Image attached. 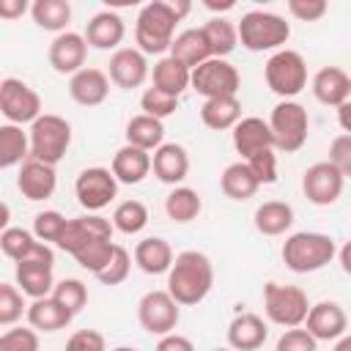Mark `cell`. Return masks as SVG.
I'll return each instance as SVG.
<instances>
[{"label": "cell", "instance_id": "6da1fadb", "mask_svg": "<svg viewBox=\"0 0 351 351\" xmlns=\"http://www.w3.org/2000/svg\"><path fill=\"white\" fill-rule=\"evenodd\" d=\"M189 3L186 0H176V3H167V0H154V3H145L137 14V22H134V41H137V49L143 55H162V52H170L173 41H176V25L189 14Z\"/></svg>", "mask_w": 351, "mask_h": 351}, {"label": "cell", "instance_id": "7a4b0ae2", "mask_svg": "<svg viewBox=\"0 0 351 351\" xmlns=\"http://www.w3.org/2000/svg\"><path fill=\"white\" fill-rule=\"evenodd\" d=\"M214 285V266L206 252L184 250L176 255L170 271H167V293L181 304H200Z\"/></svg>", "mask_w": 351, "mask_h": 351}, {"label": "cell", "instance_id": "3957f363", "mask_svg": "<svg viewBox=\"0 0 351 351\" xmlns=\"http://www.w3.org/2000/svg\"><path fill=\"white\" fill-rule=\"evenodd\" d=\"M335 255H337L335 239L326 233H315V230L291 233L282 244V263L296 274L318 271L326 263H332Z\"/></svg>", "mask_w": 351, "mask_h": 351}, {"label": "cell", "instance_id": "277c9868", "mask_svg": "<svg viewBox=\"0 0 351 351\" xmlns=\"http://www.w3.org/2000/svg\"><path fill=\"white\" fill-rule=\"evenodd\" d=\"M236 27H239V44L250 52L280 49L291 38V25L271 11H247Z\"/></svg>", "mask_w": 351, "mask_h": 351}, {"label": "cell", "instance_id": "5b68a950", "mask_svg": "<svg viewBox=\"0 0 351 351\" xmlns=\"http://www.w3.org/2000/svg\"><path fill=\"white\" fill-rule=\"evenodd\" d=\"M30 159L44 165H58L71 145V123L55 112H44L36 123H30Z\"/></svg>", "mask_w": 351, "mask_h": 351}, {"label": "cell", "instance_id": "8992f818", "mask_svg": "<svg viewBox=\"0 0 351 351\" xmlns=\"http://www.w3.org/2000/svg\"><path fill=\"white\" fill-rule=\"evenodd\" d=\"M310 307L313 304L307 302V293L299 285H280V282L263 285V310H266V318L277 326H285V329L302 326L307 321Z\"/></svg>", "mask_w": 351, "mask_h": 351}, {"label": "cell", "instance_id": "52a82bcc", "mask_svg": "<svg viewBox=\"0 0 351 351\" xmlns=\"http://www.w3.org/2000/svg\"><path fill=\"white\" fill-rule=\"evenodd\" d=\"M263 74H266V85L271 88V93H277L282 101L293 99L307 85V63L296 49H277L266 60Z\"/></svg>", "mask_w": 351, "mask_h": 351}, {"label": "cell", "instance_id": "ba28073f", "mask_svg": "<svg viewBox=\"0 0 351 351\" xmlns=\"http://www.w3.org/2000/svg\"><path fill=\"white\" fill-rule=\"evenodd\" d=\"M269 126H271V134H274V148L285 151V154H296L307 143L310 118H307V110L299 101L288 99V101H280L271 110Z\"/></svg>", "mask_w": 351, "mask_h": 351}, {"label": "cell", "instance_id": "9c48e42d", "mask_svg": "<svg viewBox=\"0 0 351 351\" xmlns=\"http://www.w3.org/2000/svg\"><path fill=\"white\" fill-rule=\"evenodd\" d=\"M0 112L8 123H36L44 112H41V96L22 80L16 77H5L0 82Z\"/></svg>", "mask_w": 351, "mask_h": 351}, {"label": "cell", "instance_id": "30bf717a", "mask_svg": "<svg viewBox=\"0 0 351 351\" xmlns=\"http://www.w3.org/2000/svg\"><path fill=\"white\" fill-rule=\"evenodd\" d=\"M137 321L148 335H173L181 321V304L167 291H148L137 302Z\"/></svg>", "mask_w": 351, "mask_h": 351}, {"label": "cell", "instance_id": "8fae6325", "mask_svg": "<svg viewBox=\"0 0 351 351\" xmlns=\"http://www.w3.org/2000/svg\"><path fill=\"white\" fill-rule=\"evenodd\" d=\"M241 85V77L233 63L225 58H208L197 69H192V88L203 99H217V96H236Z\"/></svg>", "mask_w": 351, "mask_h": 351}, {"label": "cell", "instance_id": "7c38bea8", "mask_svg": "<svg viewBox=\"0 0 351 351\" xmlns=\"http://www.w3.org/2000/svg\"><path fill=\"white\" fill-rule=\"evenodd\" d=\"M74 195L85 211L96 214L118 195V178L107 167H85L74 181Z\"/></svg>", "mask_w": 351, "mask_h": 351}, {"label": "cell", "instance_id": "4fadbf2b", "mask_svg": "<svg viewBox=\"0 0 351 351\" xmlns=\"http://www.w3.org/2000/svg\"><path fill=\"white\" fill-rule=\"evenodd\" d=\"M343 173L326 159V162H315L304 170L302 176V192L313 206H332L337 203V197L343 195Z\"/></svg>", "mask_w": 351, "mask_h": 351}, {"label": "cell", "instance_id": "5bb4252c", "mask_svg": "<svg viewBox=\"0 0 351 351\" xmlns=\"http://www.w3.org/2000/svg\"><path fill=\"white\" fill-rule=\"evenodd\" d=\"M0 250L14 263H19V261H47V263H55V255H52L49 244L38 241L36 233H30L25 228H3Z\"/></svg>", "mask_w": 351, "mask_h": 351}, {"label": "cell", "instance_id": "9a60e30c", "mask_svg": "<svg viewBox=\"0 0 351 351\" xmlns=\"http://www.w3.org/2000/svg\"><path fill=\"white\" fill-rule=\"evenodd\" d=\"M85 55H88V41L82 33H60L49 44V66L58 74H77L85 69Z\"/></svg>", "mask_w": 351, "mask_h": 351}, {"label": "cell", "instance_id": "2e32d148", "mask_svg": "<svg viewBox=\"0 0 351 351\" xmlns=\"http://www.w3.org/2000/svg\"><path fill=\"white\" fill-rule=\"evenodd\" d=\"M148 60L137 47H121L110 58V82H115L123 90L140 88L148 80Z\"/></svg>", "mask_w": 351, "mask_h": 351}, {"label": "cell", "instance_id": "e0dca14e", "mask_svg": "<svg viewBox=\"0 0 351 351\" xmlns=\"http://www.w3.org/2000/svg\"><path fill=\"white\" fill-rule=\"evenodd\" d=\"M58 186V173L52 165H44L38 159H27L19 165V176H16V189L22 192V197L27 200H47L52 197Z\"/></svg>", "mask_w": 351, "mask_h": 351}, {"label": "cell", "instance_id": "ac0fdd59", "mask_svg": "<svg viewBox=\"0 0 351 351\" xmlns=\"http://www.w3.org/2000/svg\"><path fill=\"white\" fill-rule=\"evenodd\" d=\"M346 326H348V318H346V310L337 302L313 304L310 313H307V321H304V329L315 340H340L346 335Z\"/></svg>", "mask_w": 351, "mask_h": 351}, {"label": "cell", "instance_id": "d6986e66", "mask_svg": "<svg viewBox=\"0 0 351 351\" xmlns=\"http://www.w3.org/2000/svg\"><path fill=\"white\" fill-rule=\"evenodd\" d=\"M233 148L241 154V159H250V156L258 154V151L274 148V134H271L269 121L255 118V115L241 118V121L233 126Z\"/></svg>", "mask_w": 351, "mask_h": 351}, {"label": "cell", "instance_id": "ffe728a7", "mask_svg": "<svg viewBox=\"0 0 351 351\" xmlns=\"http://www.w3.org/2000/svg\"><path fill=\"white\" fill-rule=\"evenodd\" d=\"M52 266L55 263H47V261H19L16 269H14V277H16V285L25 296L30 299H44V296H52L55 291V274H52Z\"/></svg>", "mask_w": 351, "mask_h": 351}, {"label": "cell", "instance_id": "44dd1931", "mask_svg": "<svg viewBox=\"0 0 351 351\" xmlns=\"http://www.w3.org/2000/svg\"><path fill=\"white\" fill-rule=\"evenodd\" d=\"M112 230H115L112 222L104 219V217H99V214L74 217V219H69V225H66V230H63L58 247L66 250L69 255H74L85 241H90V239H96V236H112Z\"/></svg>", "mask_w": 351, "mask_h": 351}, {"label": "cell", "instance_id": "7402d4cb", "mask_svg": "<svg viewBox=\"0 0 351 351\" xmlns=\"http://www.w3.org/2000/svg\"><path fill=\"white\" fill-rule=\"evenodd\" d=\"M269 337V326L255 313H239L228 324V346L233 351H258Z\"/></svg>", "mask_w": 351, "mask_h": 351}, {"label": "cell", "instance_id": "603a6c76", "mask_svg": "<svg viewBox=\"0 0 351 351\" xmlns=\"http://www.w3.org/2000/svg\"><path fill=\"white\" fill-rule=\"evenodd\" d=\"M112 176L118 178V184H140L151 170H154V156L137 145H121L112 156L110 165Z\"/></svg>", "mask_w": 351, "mask_h": 351}, {"label": "cell", "instance_id": "cb8c5ba5", "mask_svg": "<svg viewBox=\"0 0 351 351\" xmlns=\"http://www.w3.org/2000/svg\"><path fill=\"white\" fill-rule=\"evenodd\" d=\"M110 93V74L101 69H82L69 80V96L82 107H96Z\"/></svg>", "mask_w": 351, "mask_h": 351}, {"label": "cell", "instance_id": "d4e9b609", "mask_svg": "<svg viewBox=\"0 0 351 351\" xmlns=\"http://www.w3.org/2000/svg\"><path fill=\"white\" fill-rule=\"evenodd\" d=\"M123 36H126V25L115 11H99L85 25V41L93 49H115L123 41Z\"/></svg>", "mask_w": 351, "mask_h": 351}, {"label": "cell", "instance_id": "484cf974", "mask_svg": "<svg viewBox=\"0 0 351 351\" xmlns=\"http://www.w3.org/2000/svg\"><path fill=\"white\" fill-rule=\"evenodd\" d=\"M154 176L162 184H181L189 176V154L178 143H165L154 151Z\"/></svg>", "mask_w": 351, "mask_h": 351}, {"label": "cell", "instance_id": "4316f807", "mask_svg": "<svg viewBox=\"0 0 351 351\" xmlns=\"http://www.w3.org/2000/svg\"><path fill=\"white\" fill-rule=\"evenodd\" d=\"M351 90V77L337 66H324L313 77V96L326 107H340Z\"/></svg>", "mask_w": 351, "mask_h": 351}, {"label": "cell", "instance_id": "83f0119b", "mask_svg": "<svg viewBox=\"0 0 351 351\" xmlns=\"http://www.w3.org/2000/svg\"><path fill=\"white\" fill-rule=\"evenodd\" d=\"M151 80H154V88L162 90V93H170V96H181L189 85H192V69H186L181 60H176L173 55H165L162 60L154 63V71H151Z\"/></svg>", "mask_w": 351, "mask_h": 351}, {"label": "cell", "instance_id": "f1b7e54d", "mask_svg": "<svg viewBox=\"0 0 351 351\" xmlns=\"http://www.w3.org/2000/svg\"><path fill=\"white\" fill-rule=\"evenodd\" d=\"M173 247L162 236H148L134 247V263L145 274H167L173 266Z\"/></svg>", "mask_w": 351, "mask_h": 351}, {"label": "cell", "instance_id": "f546056e", "mask_svg": "<svg viewBox=\"0 0 351 351\" xmlns=\"http://www.w3.org/2000/svg\"><path fill=\"white\" fill-rule=\"evenodd\" d=\"M200 121L214 129V132H225L233 129L241 121V101L239 96H217V99H206L200 107Z\"/></svg>", "mask_w": 351, "mask_h": 351}, {"label": "cell", "instance_id": "4dcf8cb0", "mask_svg": "<svg viewBox=\"0 0 351 351\" xmlns=\"http://www.w3.org/2000/svg\"><path fill=\"white\" fill-rule=\"evenodd\" d=\"M71 313L52 296H44V299H33V304L27 307V321L33 329L38 332H58V329H66L71 324Z\"/></svg>", "mask_w": 351, "mask_h": 351}, {"label": "cell", "instance_id": "1f68e13d", "mask_svg": "<svg viewBox=\"0 0 351 351\" xmlns=\"http://www.w3.org/2000/svg\"><path fill=\"white\" fill-rule=\"evenodd\" d=\"M170 55L176 60H181L186 69H197L200 63H206L211 58V49H208V41L203 36V27H189V30L178 33L173 47H170Z\"/></svg>", "mask_w": 351, "mask_h": 351}, {"label": "cell", "instance_id": "d6a6232c", "mask_svg": "<svg viewBox=\"0 0 351 351\" xmlns=\"http://www.w3.org/2000/svg\"><path fill=\"white\" fill-rule=\"evenodd\" d=\"M258 186L261 184H258V178L252 176V170H250V165L244 159L228 165L222 170V176H219V189L230 200H250L258 192Z\"/></svg>", "mask_w": 351, "mask_h": 351}, {"label": "cell", "instance_id": "836d02e7", "mask_svg": "<svg viewBox=\"0 0 351 351\" xmlns=\"http://www.w3.org/2000/svg\"><path fill=\"white\" fill-rule=\"evenodd\" d=\"M293 225V208L285 200H266L255 208V230L263 236H282Z\"/></svg>", "mask_w": 351, "mask_h": 351}, {"label": "cell", "instance_id": "e575fe53", "mask_svg": "<svg viewBox=\"0 0 351 351\" xmlns=\"http://www.w3.org/2000/svg\"><path fill=\"white\" fill-rule=\"evenodd\" d=\"M30 159V134L22 132L16 123H3L0 126V167H16Z\"/></svg>", "mask_w": 351, "mask_h": 351}, {"label": "cell", "instance_id": "d590c367", "mask_svg": "<svg viewBox=\"0 0 351 351\" xmlns=\"http://www.w3.org/2000/svg\"><path fill=\"white\" fill-rule=\"evenodd\" d=\"M126 143L143 151H156L159 145H165V123L159 118L140 112L126 123Z\"/></svg>", "mask_w": 351, "mask_h": 351}, {"label": "cell", "instance_id": "8d00e7d4", "mask_svg": "<svg viewBox=\"0 0 351 351\" xmlns=\"http://www.w3.org/2000/svg\"><path fill=\"white\" fill-rule=\"evenodd\" d=\"M30 14H33V22L41 27V30H49V33H66V25L71 22V5L69 0H36L30 5Z\"/></svg>", "mask_w": 351, "mask_h": 351}, {"label": "cell", "instance_id": "74e56055", "mask_svg": "<svg viewBox=\"0 0 351 351\" xmlns=\"http://www.w3.org/2000/svg\"><path fill=\"white\" fill-rule=\"evenodd\" d=\"M203 36L208 41L211 58H228L239 44V27L222 16H214L203 25Z\"/></svg>", "mask_w": 351, "mask_h": 351}, {"label": "cell", "instance_id": "f35d334b", "mask_svg": "<svg viewBox=\"0 0 351 351\" xmlns=\"http://www.w3.org/2000/svg\"><path fill=\"white\" fill-rule=\"evenodd\" d=\"M203 211V200L192 186H176L167 197H165V214L173 222H192L197 214Z\"/></svg>", "mask_w": 351, "mask_h": 351}, {"label": "cell", "instance_id": "ab89813d", "mask_svg": "<svg viewBox=\"0 0 351 351\" xmlns=\"http://www.w3.org/2000/svg\"><path fill=\"white\" fill-rule=\"evenodd\" d=\"M118 244H112V236H96L90 241H85L77 252H74V261L90 271V274H99L110 261H112V252H115Z\"/></svg>", "mask_w": 351, "mask_h": 351}, {"label": "cell", "instance_id": "60d3db41", "mask_svg": "<svg viewBox=\"0 0 351 351\" xmlns=\"http://www.w3.org/2000/svg\"><path fill=\"white\" fill-rule=\"evenodd\" d=\"M148 225V208L143 200H123L115 206L112 211V228L126 233V236H134L140 233L143 228Z\"/></svg>", "mask_w": 351, "mask_h": 351}, {"label": "cell", "instance_id": "b9f144b4", "mask_svg": "<svg viewBox=\"0 0 351 351\" xmlns=\"http://www.w3.org/2000/svg\"><path fill=\"white\" fill-rule=\"evenodd\" d=\"M66 225H69V219H66L60 211L49 208V211L36 214V219H33V233H36V239L44 241V244H49V241L58 244L60 236H63V230H66Z\"/></svg>", "mask_w": 351, "mask_h": 351}, {"label": "cell", "instance_id": "7bdbcfd3", "mask_svg": "<svg viewBox=\"0 0 351 351\" xmlns=\"http://www.w3.org/2000/svg\"><path fill=\"white\" fill-rule=\"evenodd\" d=\"M52 299H58V302H60L71 315H77V313L85 307V302H88V288H85V282H82V280L69 277V280H60V282L55 285Z\"/></svg>", "mask_w": 351, "mask_h": 351}, {"label": "cell", "instance_id": "ee69618b", "mask_svg": "<svg viewBox=\"0 0 351 351\" xmlns=\"http://www.w3.org/2000/svg\"><path fill=\"white\" fill-rule=\"evenodd\" d=\"M140 107H143L145 115L165 121V118H170V115L178 110V99L170 96V93H162V90H156V88L151 85V88H145V93L140 96Z\"/></svg>", "mask_w": 351, "mask_h": 351}, {"label": "cell", "instance_id": "f6af8a7d", "mask_svg": "<svg viewBox=\"0 0 351 351\" xmlns=\"http://www.w3.org/2000/svg\"><path fill=\"white\" fill-rule=\"evenodd\" d=\"M129 271H132V255H129V250L126 247H115V252H112V261L96 274V280L101 282V285H121L126 277H129Z\"/></svg>", "mask_w": 351, "mask_h": 351}, {"label": "cell", "instance_id": "bcb514c9", "mask_svg": "<svg viewBox=\"0 0 351 351\" xmlns=\"http://www.w3.org/2000/svg\"><path fill=\"white\" fill-rule=\"evenodd\" d=\"M25 313V302H22V291L11 282H0V324L11 326L22 318Z\"/></svg>", "mask_w": 351, "mask_h": 351}, {"label": "cell", "instance_id": "7dc6e473", "mask_svg": "<svg viewBox=\"0 0 351 351\" xmlns=\"http://www.w3.org/2000/svg\"><path fill=\"white\" fill-rule=\"evenodd\" d=\"M244 162L250 165V170L258 178V184H274L277 181V154H274V148L258 151Z\"/></svg>", "mask_w": 351, "mask_h": 351}, {"label": "cell", "instance_id": "c3c4849f", "mask_svg": "<svg viewBox=\"0 0 351 351\" xmlns=\"http://www.w3.org/2000/svg\"><path fill=\"white\" fill-rule=\"evenodd\" d=\"M0 351H38V335L36 329H5L0 337Z\"/></svg>", "mask_w": 351, "mask_h": 351}, {"label": "cell", "instance_id": "681fc988", "mask_svg": "<svg viewBox=\"0 0 351 351\" xmlns=\"http://www.w3.org/2000/svg\"><path fill=\"white\" fill-rule=\"evenodd\" d=\"M274 351H318V340L302 329V326H293V329H285L277 340V348Z\"/></svg>", "mask_w": 351, "mask_h": 351}, {"label": "cell", "instance_id": "f907efd6", "mask_svg": "<svg viewBox=\"0 0 351 351\" xmlns=\"http://www.w3.org/2000/svg\"><path fill=\"white\" fill-rule=\"evenodd\" d=\"M63 351H107V343H104V335L96 329H77L66 340Z\"/></svg>", "mask_w": 351, "mask_h": 351}, {"label": "cell", "instance_id": "816d5d0a", "mask_svg": "<svg viewBox=\"0 0 351 351\" xmlns=\"http://www.w3.org/2000/svg\"><path fill=\"white\" fill-rule=\"evenodd\" d=\"M329 162L343 173V178L351 176V134H337L329 145Z\"/></svg>", "mask_w": 351, "mask_h": 351}, {"label": "cell", "instance_id": "f5cc1de1", "mask_svg": "<svg viewBox=\"0 0 351 351\" xmlns=\"http://www.w3.org/2000/svg\"><path fill=\"white\" fill-rule=\"evenodd\" d=\"M288 11L299 22H318L329 11V5L326 0H288Z\"/></svg>", "mask_w": 351, "mask_h": 351}, {"label": "cell", "instance_id": "db71d44e", "mask_svg": "<svg viewBox=\"0 0 351 351\" xmlns=\"http://www.w3.org/2000/svg\"><path fill=\"white\" fill-rule=\"evenodd\" d=\"M156 351H195V346H192V340L189 337H184V335H165V337H159V343H156Z\"/></svg>", "mask_w": 351, "mask_h": 351}, {"label": "cell", "instance_id": "11a10c76", "mask_svg": "<svg viewBox=\"0 0 351 351\" xmlns=\"http://www.w3.org/2000/svg\"><path fill=\"white\" fill-rule=\"evenodd\" d=\"M27 8H30V5H27L25 0H0V16H3V19H16V16H22Z\"/></svg>", "mask_w": 351, "mask_h": 351}, {"label": "cell", "instance_id": "9f6ffc18", "mask_svg": "<svg viewBox=\"0 0 351 351\" xmlns=\"http://www.w3.org/2000/svg\"><path fill=\"white\" fill-rule=\"evenodd\" d=\"M337 123H340V129H343L346 134H351V90H348V96L343 99V104L337 107Z\"/></svg>", "mask_w": 351, "mask_h": 351}, {"label": "cell", "instance_id": "6f0895ef", "mask_svg": "<svg viewBox=\"0 0 351 351\" xmlns=\"http://www.w3.org/2000/svg\"><path fill=\"white\" fill-rule=\"evenodd\" d=\"M337 261H340V269L351 277V241H346V244L337 250Z\"/></svg>", "mask_w": 351, "mask_h": 351}, {"label": "cell", "instance_id": "680465c9", "mask_svg": "<svg viewBox=\"0 0 351 351\" xmlns=\"http://www.w3.org/2000/svg\"><path fill=\"white\" fill-rule=\"evenodd\" d=\"M206 8H208V11H230V8H233V0H225V3L206 0Z\"/></svg>", "mask_w": 351, "mask_h": 351}, {"label": "cell", "instance_id": "91938a15", "mask_svg": "<svg viewBox=\"0 0 351 351\" xmlns=\"http://www.w3.org/2000/svg\"><path fill=\"white\" fill-rule=\"evenodd\" d=\"M335 351H351V335H343V337L335 343Z\"/></svg>", "mask_w": 351, "mask_h": 351}, {"label": "cell", "instance_id": "94428289", "mask_svg": "<svg viewBox=\"0 0 351 351\" xmlns=\"http://www.w3.org/2000/svg\"><path fill=\"white\" fill-rule=\"evenodd\" d=\"M110 351H137V348H129V346H118V348H110Z\"/></svg>", "mask_w": 351, "mask_h": 351}, {"label": "cell", "instance_id": "6125c7cd", "mask_svg": "<svg viewBox=\"0 0 351 351\" xmlns=\"http://www.w3.org/2000/svg\"><path fill=\"white\" fill-rule=\"evenodd\" d=\"M214 351H233V348H214Z\"/></svg>", "mask_w": 351, "mask_h": 351}]
</instances>
